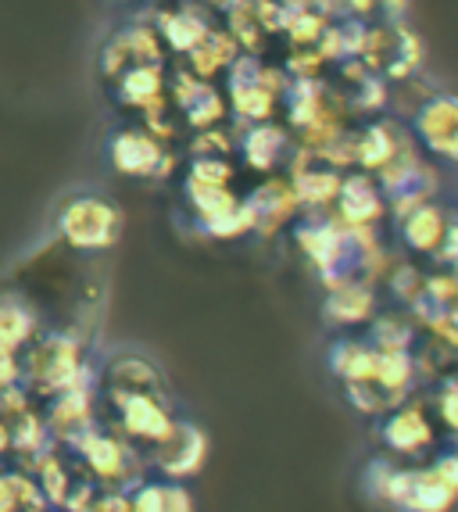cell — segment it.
<instances>
[{
    "label": "cell",
    "instance_id": "obj_1",
    "mask_svg": "<svg viewBox=\"0 0 458 512\" xmlns=\"http://www.w3.org/2000/svg\"><path fill=\"white\" fill-rule=\"evenodd\" d=\"M97 380L86 348L72 330H43L22 351V387L36 402H51L58 394L90 387Z\"/></svg>",
    "mask_w": 458,
    "mask_h": 512
},
{
    "label": "cell",
    "instance_id": "obj_2",
    "mask_svg": "<svg viewBox=\"0 0 458 512\" xmlns=\"http://www.w3.org/2000/svg\"><path fill=\"white\" fill-rule=\"evenodd\" d=\"M54 233L76 255H101L122 237V208L101 190H72L54 208Z\"/></svg>",
    "mask_w": 458,
    "mask_h": 512
},
{
    "label": "cell",
    "instance_id": "obj_3",
    "mask_svg": "<svg viewBox=\"0 0 458 512\" xmlns=\"http://www.w3.org/2000/svg\"><path fill=\"white\" fill-rule=\"evenodd\" d=\"M358 61H362L365 69L380 76L383 83H405L419 72L423 65V43L405 22H373V26H365V40H362V51H358Z\"/></svg>",
    "mask_w": 458,
    "mask_h": 512
},
{
    "label": "cell",
    "instance_id": "obj_4",
    "mask_svg": "<svg viewBox=\"0 0 458 512\" xmlns=\"http://www.w3.org/2000/svg\"><path fill=\"white\" fill-rule=\"evenodd\" d=\"M229 79V108L240 122H272L276 101H283L287 94L290 76L283 79L276 69L262 65L255 54H240L226 72Z\"/></svg>",
    "mask_w": 458,
    "mask_h": 512
},
{
    "label": "cell",
    "instance_id": "obj_5",
    "mask_svg": "<svg viewBox=\"0 0 458 512\" xmlns=\"http://www.w3.org/2000/svg\"><path fill=\"white\" fill-rule=\"evenodd\" d=\"M136 65H165V43L158 29L147 22H126V26L111 29L104 36L101 51H97V69L108 83Z\"/></svg>",
    "mask_w": 458,
    "mask_h": 512
},
{
    "label": "cell",
    "instance_id": "obj_6",
    "mask_svg": "<svg viewBox=\"0 0 458 512\" xmlns=\"http://www.w3.org/2000/svg\"><path fill=\"white\" fill-rule=\"evenodd\" d=\"M412 137L444 162H458V94L430 90L412 111Z\"/></svg>",
    "mask_w": 458,
    "mask_h": 512
},
{
    "label": "cell",
    "instance_id": "obj_7",
    "mask_svg": "<svg viewBox=\"0 0 458 512\" xmlns=\"http://www.w3.org/2000/svg\"><path fill=\"white\" fill-rule=\"evenodd\" d=\"M108 165L133 180H151L169 169V151L147 126H122L108 137Z\"/></svg>",
    "mask_w": 458,
    "mask_h": 512
},
{
    "label": "cell",
    "instance_id": "obj_8",
    "mask_svg": "<svg viewBox=\"0 0 458 512\" xmlns=\"http://www.w3.org/2000/svg\"><path fill=\"white\" fill-rule=\"evenodd\" d=\"M104 402L111 405L119 430L133 441L158 444L172 430L176 419L165 409V394H147V391H101Z\"/></svg>",
    "mask_w": 458,
    "mask_h": 512
},
{
    "label": "cell",
    "instance_id": "obj_9",
    "mask_svg": "<svg viewBox=\"0 0 458 512\" xmlns=\"http://www.w3.org/2000/svg\"><path fill=\"white\" fill-rule=\"evenodd\" d=\"M97 387H76V391H65L51 402H43V419H47V434L54 444L68 448L76 444L86 430L97 427V409H94Z\"/></svg>",
    "mask_w": 458,
    "mask_h": 512
},
{
    "label": "cell",
    "instance_id": "obj_10",
    "mask_svg": "<svg viewBox=\"0 0 458 512\" xmlns=\"http://www.w3.org/2000/svg\"><path fill=\"white\" fill-rule=\"evenodd\" d=\"M169 86H172V101H176L179 115H183L194 129H215L222 122L226 101H222V94L208 83V79L194 76L187 65H179V69L172 72Z\"/></svg>",
    "mask_w": 458,
    "mask_h": 512
},
{
    "label": "cell",
    "instance_id": "obj_11",
    "mask_svg": "<svg viewBox=\"0 0 458 512\" xmlns=\"http://www.w3.org/2000/svg\"><path fill=\"white\" fill-rule=\"evenodd\" d=\"M111 97L119 108L140 111L147 119L162 115L165 97H169V79H165V65H136V69L122 72L111 83Z\"/></svg>",
    "mask_w": 458,
    "mask_h": 512
},
{
    "label": "cell",
    "instance_id": "obj_12",
    "mask_svg": "<svg viewBox=\"0 0 458 512\" xmlns=\"http://www.w3.org/2000/svg\"><path fill=\"white\" fill-rule=\"evenodd\" d=\"M72 459L79 462V470H86L97 480H122L129 466V448L126 441H119L115 434H108L104 427L86 430L76 444H68Z\"/></svg>",
    "mask_w": 458,
    "mask_h": 512
},
{
    "label": "cell",
    "instance_id": "obj_13",
    "mask_svg": "<svg viewBox=\"0 0 458 512\" xmlns=\"http://www.w3.org/2000/svg\"><path fill=\"white\" fill-rule=\"evenodd\" d=\"M154 29H158V36H162L165 51L183 54V58H187V54L194 51L197 43L212 33L215 26H212V18L201 11V4H197V0H179L176 8L158 11V18H154Z\"/></svg>",
    "mask_w": 458,
    "mask_h": 512
},
{
    "label": "cell",
    "instance_id": "obj_14",
    "mask_svg": "<svg viewBox=\"0 0 458 512\" xmlns=\"http://www.w3.org/2000/svg\"><path fill=\"white\" fill-rule=\"evenodd\" d=\"M43 330L47 326H43L40 308L15 287H0V344L26 351Z\"/></svg>",
    "mask_w": 458,
    "mask_h": 512
},
{
    "label": "cell",
    "instance_id": "obj_15",
    "mask_svg": "<svg viewBox=\"0 0 458 512\" xmlns=\"http://www.w3.org/2000/svg\"><path fill=\"white\" fill-rule=\"evenodd\" d=\"M204 459V434L190 423H172V430L154 444V466L165 477H190Z\"/></svg>",
    "mask_w": 458,
    "mask_h": 512
},
{
    "label": "cell",
    "instance_id": "obj_16",
    "mask_svg": "<svg viewBox=\"0 0 458 512\" xmlns=\"http://www.w3.org/2000/svg\"><path fill=\"white\" fill-rule=\"evenodd\" d=\"M0 512H51L43 487L22 462L0 466Z\"/></svg>",
    "mask_w": 458,
    "mask_h": 512
},
{
    "label": "cell",
    "instance_id": "obj_17",
    "mask_svg": "<svg viewBox=\"0 0 458 512\" xmlns=\"http://www.w3.org/2000/svg\"><path fill=\"white\" fill-rule=\"evenodd\" d=\"M337 205H340V215H344L351 226H362V222L380 219L383 194H380V187L373 183V176L355 172V176H348V180H340Z\"/></svg>",
    "mask_w": 458,
    "mask_h": 512
},
{
    "label": "cell",
    "instance_id": "obj_18",
    "mask_svg": "<svg viewBox=\"0 0 458 512\" xmlns=\"http://www.w3.org/2000/svg\"><path fill=\"white\" fill-rule=\"evenodd\" d=\"M237 58H240V54H237V40L229 36V29L222 33V29L215 26L212 33L204 36L194 51L187 54V61H183V65H187L194 76L212 79L215 72H229V65H233Z\"/></svg>",
    "mask_w": 458,
    "mask_h": 512
},
{
    "label": "cell",
    "instance_id": "obj_19",
    "mask_svg": "<svg viewBox=\"0 0 458 512\" xmlns=\"http://www.w3.org/2000/svg\"><path fill=\"white\" fill-rule=\"evenodd\" d=\"M287 129L272 126V122H255V126L247 129L244 140H240V151H244V158L255 169H276V165L283 162V154H287Z\"/></svg>",
    "mask_w": 458,
    "mask_h": 512
},
{
    "label": "cell",
    "instance_id": "obj_20",
    "mask_svg": "<svg viewBox=\"0 0 458 512\" xmlns=\"http://www.w3.org/2000/svg\"><path fill=\"white\" fill-rule=\"evenodd\" d=\"M333 18H355V22H398L405 18L408 0H319Z\"/></svg>",
    "mask_w": 458,
    "mask_h": 512
},
{
    "label": "cell",
    "instance_id": "obj_21",
    "mask_svg": "<svg viewBox=\"0 0 458 512\" xmlns=\"http://www.w3.org/2000/svg\"><path fill=\"white\" fill-rule=\"evenodd\" d=\"M401 237H405L408 248H416V251L441 248V240L448 237V222H444L441 208L419 205L416 212H408L405 226H401Z\"/></svg>",
    "mask_w": 458,
    "mask_h": 512
},
{
    "label": "cell",
    "instance_id": "obj_22",
    "mask_svg": "<svg viewBox=\"0 0 458 512\" xmlns=\"http://www.w3.org/2000/svg\"><path fill=\"white\" fill-rule=\"evenodd\" d=\"M129 512H190V498L172 484H144L129 495Z\"/></svg>",
    "mask_w": 458,
    "mask_h": 512
},
{
    "label": "cell",
    "instance_id": "obj_23",
    "mask_svg": "<svg viewBox=\"0 0 458 512\" xmlns=\"http://www.w3.org/2000/svg\"><path fill=\"white\" fill-rule=\"evenodd\" d=\"M369 308H373V294L365 291L362 283H337L333 298L326 301V312L337 323H358L369 316Z\"/></svg>",
    "mask_w": 458,
    "mask_h": 512
},
{
    "label": "cell",
    "instance_id": "obj_24",
    "mask_svg": "<svg viewBox=\"0 0 458 512\" xmlns=\"http://www.w3.org/2000/svg\"><path fill=\"white\" fill-rule=\"evenodd\" d=\"M383 434H387L391 448H405V452H412V448H419V444L430 437V427L423 423L419 412H398V416L383 427Z\"/></svg>",
    "mask_w": 458,
    "mask_h": 512
},
{
    "label": "cell",
    "instance_id": "obj_25",
    "mask_svg": "<svg viewBox=\"0 0 458 512\" xmlns=\"http://www.w3.org/2000/svg\"><path fill=\"white\" fill-rule=\"evenodd\" d=\"M22 387V351L0 344V391Z\"/></svg>",
    "mask_w": 458,
    "mask_h": 512
},
{
    "label": "cell",
    "instance_id": "obj_26",
    "mask_svg": "<svg viewBox=\"0 0 458 512\" xmlns=\"http://www.w3.org/2000/svg\"><path fill=\"white\" fill-rule=\"evenodd\" d=\"M197 4H208V8H237L240 0H197Z\"/></svg>",
    "mask_w": 458,
    "mask_h": 512
},
{
    "label": "cell",
    "instance_id": "obj_27",
    "mask_svg": "<svg viewBox=\"0 0 458 512\" xmlns=\"http://www.w3.org/2000/svg\"><path fill=\"white\" fill-rule=\"evenodd\" d=\"M283 8H312V4H319V0H280ZM323 8V4H319Z\"/></svg>",
    "mask_w": 458,
    "mask_h": 512
},
{
    "label": "cell",
    "instance_id": "obj_28",
    "mask_svg": "<svg viewBox=\"0 0 458 512\" xmlns=\"http://www.w3.org/2000/svg\"><path fill=\"white\" fill-rule=\"evenodd\" d=\"M111 4H136V0H111Z\"/></svg>",
    "mask_w": 458,
    "mask_h": 512
}]
</instances>
